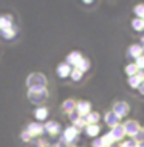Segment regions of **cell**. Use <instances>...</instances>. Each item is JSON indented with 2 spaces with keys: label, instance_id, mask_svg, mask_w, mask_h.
Masks as SVG:
<instances>
[{
  "label": "cell",
  "instance_id": "6da1fadb",
  "mask_svg": "<svg viewBox=\"0 0 144 147\" xmlns=\"http://www.w3.org/2000/svg\"><path fill=\"white\" fill-rule=\"evenodd\" d=\"M26 85H28V88H30V90H33V88H45L47 79L41 73H33V74H30V76H28Z\"/></svg>",
  "mask_w": 144,
  "mask_h": 147
},
{
  "label": "cell",
  "instance_id": "7a4b0ae2",
  "mask_svg": "<svg viewBox=\"0 0 144 147\" xmlns=\"http://www.w3.org/2000/svg\"><path fill=\"white\" fill-rule=\"evenodd\" d=\"M48 96L45 88H33L28 91V99H30L33 104H41L42 101H45Z\"/></svg>",
  "mask_w": 144,
  "mask_h": 147
},
{
  "label": "cell",
  "instance_id": "3957f363",
  "mask_svg": "<svg viewBox=\"0 0 144 147\" xmlns=\"http://www.w3.org/2000/svg\"><path fill=\"white\" fill-rule=\"evenodd\" d=\"M76 136H78V129L73 125V127H68V129H65V132L62 135V142L64 144H70V142H73L76 140Z\"/></svg>",
  "mask_w": 144,
  "mask_h": 147
},
{
  "label": "cell",
  "instance_id": "277c9868",
  "mask_svg": "<svg viewBox=\"0 0 144 147\" xmlns=\"http://www.w3.org/2000/svg\"><path fill=\"white\" fill-rule=\"evenodd\" d=\"M43 125L42 124H39V122H31L30 125L26 127V132L30 133V136L33 138V136H41V135L43 133Z\"/></svg>",
  "mask_w": 144,
  "mask_h": 147
},
{
  "label": "cell",
  "instance_id": "5b68a950",
  "mask_svg": "<svg viewBox=\"0 0 144 147\" xmlns=\"http://www.w3.org/2000/svg\"><path fill=\"white\" fill-rule=\"evenodd\" d=\"M43 129H45L51 136H56V135L61 132V125H59V122H56V121H48L47 124L43 125Z\"/></svg>",
  "mask_w": 144,
  "mask_h": 147
},
{
  "label": "cell",
  "instance_id": "8992f818",
  "mask_svg": "<svg viewBox=\"0 0 144 147\" xmlns=\"http://www.w3.org/2000/svg\"><path fill=\"white\" fill-rule=\"evenodd\" d=\"M76 113L79 115V116H87V115L90 113V104L89 102H78L76 104Z\"/></svg>",
  "mask_w": 144,
  "mask_h": 147
},
{
  "label": "cell",
  "instance_id": "52a82bcc",
  "mask_svg": "<svg viewBox=\"0 0 144 147\" xmlns=\"http://www.w3.org/2000/svg\"><path fill=\"white\" fill-rule=\"evenodd\" d=\"M81 61H82V56H81V53H78V51L70 53L68 57H67V63H68V65H74V67H78Z\"/></svg>",
  "mask_w": 144,
  "mask_h": 147
},
{
  "label": "cell",
  "instance_id": "ba28073f",
  "mask_svg": "<svg viewBox=\"0 0 144 147\" xmlns=\"http://www.w3.org/2000/svg\"><path fill=\"white\" fill-rule=\"evenodd\" d=\"M57 74L61 78H67L68 74H71V67L68 65V63H61V65L57 67Z\"/></svg>",
  "mask_w": 144,
  "mask_h": 147
},
{
  "label": "cell",
  "instance_id": "9c48e42d",
  "mask_svg": "<svg viewBox=\"0 0 144 147\" xmlns=\"http://www.w3.org/2000/svg\"><path fill=\"white\" fill-rule=\"evenodd\" d=\"M13 26V17L11 16H2L0 17V30H6Z\"/></svg>",
  "mask_w": 144,
  "mask_h": 147
},
{
  "label": "cell",
  "instance_id": "30bf717a",
  "mask_svg": "<svg viewBox=\"0 0 144 147\" xmlns=\"http://www.w3.org/2000/svg\"><path fill=\"white\" fill-rule=\"evenodd\" d=\"M34 116L37 121H43V119H47V116H48V110L45 107H37V109L34 110Z\"/></svg>",
  "mask_w": 144,
  "mask_h": 147
},
{
  "label": "cell",
  "instance_id": "8fae6325",
  "mask_svg": "<svg viewBox=\"0 0 144 147\" xmlns=\"http://www.w3.org/2000/svg\"><path fill=\"white\" fill-rule=\"evenodd\" d=\"M127 112H129V107H127V104H124V102H121V104L116 105V109H115V115L119 118V116H124Z\"/></svg>",
  "mask_w": 144,
  "mask_h": 147
},
{
  "label": "cell",
  "instance_id": "7c38bea8",
  "mask_svg": "<svg viewBox=\"0 0 144 147\" xmlns=\"http://www.w3.org/2000/svg\"><path fill=\"white\" fill-rule=\"evenodd\" d=\"M0 34L5 39H13V37H16V30L13 26H11V28H6V30H0Z\"/></svg>",
  "mask_w": 144,
  "mask_h": 147
},
{
  "label": "cell",
  "instance_id": "4fadbf2b",
  "mask_svg": "<svg viewBox=\"0 0 144 147\" xmlns=\"http://www.w3.org/2000/svg\"><path fill=\"white\" fill-rule=\"evenodd\" d=\"M98 119H99V115L98 113H89L87 115V118H85V122L89 125H96V122H98Z\"/></svg>",
  "mask_w": 144,
  "mask_h": 147
},
{
  "label": "cell",
  "instance_id": "5bb4252c",
  "mask_svg": "<svg viewBox=\"0 0 144 147\" xmlns=\"http://www.w3.org/2000/svg\"><path fill=\"white\" fill-rule=\"evenodd\" d=\"M126 132H127V133L135 135L137 132H139V127H138L137 122H127V125H126Z\"/></svg>",
  "mask_w": 144,
  "mask_h": 147
},
{
  "label": "cell",
  "instance_id": "9a60e30c",
  "mask_svg": "<svg viewBox=\"0 0 144 147\" xmlns=\"http://www.w3.org/2000/svg\"><path fill=\"white\" fill-rule=\"evenodd\" d=\"M62 107H64V110L65 112H68V113H71L73 110L76 109V104H74V101H71V99H68V101H65L62 104Z\"/></svg>",
  "mask_w": 144,
  "mask_h": 147
},
{
  "label": "cell",
  "instance_id": "2e32d148",
  "mask_svg": "<svg viewBox=\"0 0 144 147\" xmlns=\"http://www.w3.org/2000/svg\"><path fill=\"white\" fill-rule=\"evenodd\" d=\"M85 130H87V135H89V136H96L99 132V127L98 125H87Z\"/></svg>",
  "mask_w": 144,
  "mask_h": 147
},
{
  "label": "cell",
  "instance_id": "e0dca14e",
  "mask_svg": "<svg viewBox=\"0 0 144 147\" xmlns=\"http://www.w3.org/2000/svg\"><path fill=\"white\" fill-rule=\"evenodd\" d=\"M107 124L110 125H116L118 124V116L115 113H109L107 115Z\"/></svg>",
  "mask_w": 144,
  "mask_h": 147
},
{
  "label": "cell",
  "instance_id": "ac0fdd59",
  "mask_svg": "<svg viewBox=\"0 0 144 147\" xmlns=\"http://www.w3.org/2000/svg\"><path fill=\"white\" fill-rule=\"evenodd\" d=\"M76 68H78L79 71H81V73H82V71H85L87 68H89V61H85V59H82V61L79 62V65L76 67Z\"/></svg>",
  "mask_w": 144,
  "mask_h": 147
},
{
  "label": "cell",
  "instance_id": "d6986e66",
  "mask_svg": "<svg viewBox=\"0 0 144 147\" xmlns=\"http://www.w3.org/2000/svg\"><path fill=\"white\" fill-rule=\"evenodd\" d=\"M70 76L73 78V81H79V79H81V76H82V73H81L78 68H74V70H71V74H70Z\"/></svg>",
  "mask_w": 144,
  "mask_h": 147
},
{
  "label": "cell",
  "instance_id": "ffe728a7",
  "mask_svg": "<svg viewBox=\"0 0 144 147\" xmlns=\"http://www.w3.org/2000/svg\"><path fill=\"white\" fill-rule=\"evenodd\" d=\"M133 26L137 30H143V26H144V23H143V20H139V19H137V20L133 22Z\"/></svg>",
  "mask_w": 144,
  "mask_h": 147
},
{
  "label": "cell",
  "instance_id": "44dd1931",
  "mask_svg": "<svg viewBox=\"0 0 144 147\" xmlns=\"http://www.w3.org/2000/svg\"><path fill=\"white\" fill-rule=\"evenodd\" d=\"M20 138H22V141H30V140H31L30 133H28L26 130H23V132H22V135H20Z\"/></svg>",
  "mask_w": 144,
  "mask_h": 147
},
{
  "label": "cell",
  "instance_id": "7402d4cb",
  "mask_svg": "<svg viewBox=\"0 0 144 147\" xmlns=\"http://www.w3.org/2000/svg\"><path fill=\"white\" fill-rule=\"evenodd\" d=\"M137 13H138L139 16H144V6H138V8H137Z\"/></svg>",
  "mask_w": 144,
  "mask_h": 147
},
{
  "label": "cell",
  "instance_id": "603a6c76",
  "mask_svg": "<svg viewBox=\"0 0 144 147\" xmlns=\"http://www.w3.org/2000/svg\"><path fill=\"white\" fill-rule=\"evenodd\" d=\"M138 67H139V68H141V67L144 68V57H139L138 59Z\"/></svg>",
  "mask_w": 144,
  "mask_h": 147
},
{
  "label": "cell",
  "instance_id": "cb8c5ba5",
  "mask_svg": "<svg viewBox=\"0 0 144 147\" xmlns=\"http://www.w3.org/2000/svg\"><path fill=\"white\" fill-rule=\"evenodd\" d=\"M37 147H47V141H43V140H41L37 142Z\"/></svg>",
  "mask_w": 144,
  "mask_h": 147
},
{
  "label": "cell",
  "instance_id": "d4e9b609",
  "mask_svg": "<svg viewBox=\"0 0 144 147\" xmlns=\"http://www.w3.org/2000/svg\"><path fill=\"white\" fill-rule=\"evenodd\" d=\"M51 147H59V146H51Z\"/></svg>",
  "mask_w": 144,
  "mask_h": 147
},
{
  "label": "cell",
  "instance_id": "484cf974",
  "mask_svg": "<svg viewBox=\"0 0 144 147\" xmlns=\"http://www.w3.org/2000/svg\"><path fill=\"white\" fill-rule=\"evenodd\" d=\"M68 147H74V146H68Z\"/></svg>",
  "mask_w": 144,
  "mask_h": 147
}]
</instances>
